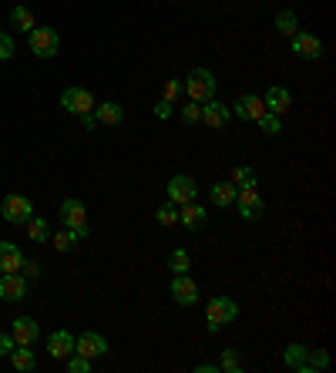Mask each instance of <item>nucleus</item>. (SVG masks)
Here are the masks:
<instances>
[{
  "instance_id": "obj_19",
  "label": "nucleus",
  "mask_w": 336,
  "mask_h": 373,
  "mask_svg": "<svg viewBox=\"0 0 336 373\" xmlns=\"http://www.w3.org/2000/svg\"><path fill=\"white\" fill-rule=\"evenodd\" d=\"M94 118H98V125H121L125 121V108L118 105V101H101V105H94Z\"/></svg>"
},
{
  "instance_id": "obj_37",
  "label": "nucleus",
  "mask_w": 336,
  "mask_h": 373,
  "mask_svg": "<svg viewBox=\"0 0 336 373\" xmlns=\"http://www.w3.org/2000/svg\"><path fill=\"white\" fill-rule=\"evenodd\" d=\"M182 91H185V88H182V81H165V101L175 105V101L182 98Z\"/></svg>"
},
{
  "instance_id": "obj_5",
  "label": "nucleus",
  "mask_w": 336,
  "mask_h": 373,
  "mask_svg": "<svg viewBox=\"0 0 336 373\" xmlns=\"http://www.w3.org/2000/svg\"><path fill=\"white\" fill-rule=\"evenodd\" d=\"M236 206H239V215H243L245 222H259L262 215H266V202H262L259 195V185H243L236 192Z\"/></svg>"
},
{
  "instance_id": "obj_39",
  "label": "nucleus",
  "mask_w": 336,
  "mask_h": 373,
  "mask_svg": "<svg viewBox=\"0 0 336 373\" xmlns=\"http://www.w3.org/2000/svg\"><path fill=\"white\" fill-rule=\"evenodd\" d=\"M17 347V340L14 333H0V356H10V350Z\"/></svg>"
},
{
  "instance_id": "obj_35",
  "label": "nucleus",
  "mask_w": 336,
  "mask_h": 373,
  "mask_svg": "<svg viewBox=\"0 0 336 373\" xmlns=\"http://www.w3.org/2000/svg\"><path fill=\"white\" fill-rule=\"evenodd\" d=\"M182 121H185V125H199V121H202V105L185 101V105H182Z\"/></svg>"
},
{
  "instance_id": "obj_17",
  "label": "nucleus",
  "mask_w": 336,
  "mask_h": 373,
  "mask_svg": "<svg viewBox=\"0 0 336 373\" xmlns=\"http://www.w3.org/2000/svg\"><path fill=\"white\" fill-rule=\"evenodd\" d=\"M229 118H232V112H229V105H222L219 98H212V101L202 105V121H206L208 128H225Z\"/></svg>"
},
{
  "instance_id": "obj_28",
  "label": "nucleus",
  "mask_w": 336,
  "mask_h": 373,
  "mask_svg": "<svg viewBox=\"0 0 336 373\" xmlns=\"http://www.w3.org/2000/svg\"><path fill=\"white\" fill-rule=\"evenodd\" d=\"M276 31H280L282 38H293V34L299 31L296 14H293V10H280V14H276Z\"/></svg>"
},
{
  "instance_id": "obj_18",
  "label": "nucleus",
  "mask_w": 336,
  "mask_h": 373,
  "mask_svg": "<svg viewBox=\"0 0 336 373\" xmlns=\"http://www.w3.org/2000/svg\"><path fill=\"white\" fill-rule=\"evenodd\" d=\"M47 353L54 356V360H64L68 353H75V336L68 333V330H54V333L47 336Z\"/></svg>"
},
{
  "instance_id": "obj_10",
  "label": "nucleus",
  "mask_w": 336,
  "mask_h": 373,
  "mask_svg": "<svg viewBox=\"0 0 336 373\" xmlns=\"http://www.w3.org/2000/svg\"><path fill=\"white\" fill-rule=\"evenodd\" d=\"M293 54L303 57V61H319L323 57V40L316 34H310V31H296L293 34Z\"/></svg>"
},
{
  "instance_id": "obj_30",
  "label": "nucleus",
  "mask_w": 336,
  "mask_h": 373,
  "mask_svg": "<svg viewBox=\"0 0 336 373\" xmlns=\"http://www.w3.org/2000/svg\"><path fill=\"white\" fill-rule=\"evenodd\" d=\"M256 125L262 128V135H282V118L273 112H262L259 118H256Z\"/></svg>"
},
{
  "instance_id": "obj_31",
  "label": "nucleus",
  "mask_w": 336,
  "mask_h": 373,
  "mask_svg": "<svg viewBox=\"0 0 336 373\" xmlns=\"http://www.w3.org/2000/svg\"><path fill=\"white\" fill-rule=\"evenodd\" d=\"M219 370H225V373H239L243 370V360H239V350H222L219 353Z\"/></svg>"
},
{
  "instance_id": "obj_32",
  "label": "nucleus",
  "mask_w": 336,
  "mask_h": 373,
  "mask_svg": "<svg viewBox=\"0 0 336 373\" xmlns=\"http://www.w3.org/2000/svg\"><path fill=\"white\" fill-rule=\"evenodd\" d=\"M236 188H243V185H256V172L249 165H236L232 168V178H229Z\"/></svg>"
},
{
  "instance_id": "obj_8",
  "label": "nucleus",
  "mask_w": 336,
  "mask_h": 373,
  "mask_svg": "<svg viewBox=\"0 0 336 373\" xmlns=\"http://www.w3.org/2000/svg\"><path fill=\"white\" fill-rule=\"evenodd\" d=\"M94 105H98V101H94V94L88 91V88H64V91H61V108H64V112L68 114H88V112H94Z\"/></svg>"
},
{
  "instance_id": "obj_2",
  "label": "nucleus",
  "mask_w": 336,
  "mask_h": 373,
  "mask_svg": "<svg viewBox=\"0 0 336 373\" xmlns=\"http://www.w3.org/2000/svg\"><path fill=\"white\" fill-rule=\"evenodd\" d=\"M182 88H185L188 101H195V105H206L215 98V75L208 71V68H192L188 77L182 81Z\"/></svg>"
},
{
  "instance_id": "obj_14",
  "label": "nucleus",
  "mask_w": 336,
  "mask_h": 373,
  "mask_svg": "<svg viewBox=\"0 0 336 373\" xmlns=\"http://www.w3.org/2000/svg\"><path fill=\"white\" fill-rule=\"evenodd\" d=\"M229 112L236 114L239 121H256L266 112V105H262L259 94H243V98H236V105H229Z\"/></svg>"
},
{
  "instance_id": "obj_21",
  "label": "nucleus",
  "mask_w": 336,
  "mask_h": 373,
  "mask_svg": "<svg viewBox=\"0 0 336 373\" xmlns=\"http://www.w3.org/2000/svg\"><path fill=\"white\" fill-rule=\"evenodd\" d=\"M24 266V252L14 243H0V273H20Z\"/></svg>"
},
{
  "instance_id": "obj_9",
  "label": "nucleus",
  "mask_w": 336,
  "mask_h": 373,
  "mask_svg": "<svg viewBox=\"0 0 336 373\" xmlns=\"http://www.w3.org/2000/svg\"><path fill=\"white\" fill-rule=\"evenodd\" d=\"M168 293H171V299H175L178 306H195V303H199V282L192 280L188 273H182V276L171 280Z\"/></svg>"
},
{
  "instance_id": "obj_25",
  "label": "nucleus",
  "mask_w": 336,
  "mask_h": 373,
  "mask_svg": "<svg viewBox=\"0 0 336 373\" xmlns=\"http://www.w3.org/2000/svg\"><path fill=\"white\" fill-rule=\"evenodd\" d=\"M168 269H171V276H182V273H188V269H192V256H188L182 245L168 252Z\"/></svg>"
},
{
  "instance_id": "obj_15",
  "label": "nucleus",
  "mask_w": 336,
  "mask_h": 373,
  "mask_svg": "<svg viewBox=\"0 0 336 373\" xmlns=\"http://www.w3.org/2000/svg\"><path fill=\"white\" fill-rule=\"evenodd\" d=\"M206 222H208V208L206 206H199V202H185V206H178V225H182V229L199 232Z\"/></svg>"
},
{
  "instance_id": "obj_27",
  "label": "nucleus",
  "mask_w": 336,
  "mask_h": 373,
  "mask_svg": "<svg viewBox=\"0 0 336 373\" xmlns=\"http://www.w3.org/2000/svg\"><path fill=\"white\" fill-rule=\"evenodd\" d=\"M51 243H54L57 252H75V245L81 243V236H77L75 229H64V232H51Z\"/></svg>"
},
{
  "instance_id": "obj_24",
  "label": "nucleus",
  "mask_w": 336,
  "mask_h": 373,
  "mask_svg": "<svg viewBox=\"0 0 336 373\" xmlns=\"http://www.w3.org/2000/svg\"><path fill=\"white\" fill-rule=\"evenodd\" d=\"M27 236H31V243H51V225H47V219H44V215H31V219H27Z\"/></svg>"
},
{
  "instance_id": "obj_7",
  "label": "nucleus",
  "mask_w": 336,
  "mask_h": 373,
  "mask_svg": "<svg viewBox=\"0 0 336 373\" xmlns=\"http://www.w3.org/2000/svg\"><path fill=\"white\" fill-rule=\"evenodd\" d=\"M0 215H3V222L24 225L31 215H34V206H31V199H27V195H3V202H0Z\"/></svg>"
},
{
  "instance_id": "obj_16",
  "label": "nucleus",
  "mask_w": 336,
  "mask_h": 373,
  "mask_svg": "<svg viewBox=\"0 0 336 373\" xmlns=\"http://www.w3.org/2000/svg\"><path fill=\"white\" fill-rule=\"evenodd\" d=\"M262 105H266V112L282 118V114L293 108V94H289V88H282V84H273V88L266 91V98H262Z\"/></svg>"
},
{
  "instance_id": "obj_6",
  "label": "nucleus",
  "mask_w": 336,
  "mask_h": 373,
  "mask_svg": "<svg viewBox=\"0 0 336 373\" xmlns=\"http://www.w3.org/2000/svg\"><path fill=\"white\" fill-rule=\"evenodd\" d=\"M27 44H31V54L51 61V57L57 54V47H61V38H57L54 27H34V31L27 34Z\"/></svg>"
},
{
  "instance_id": "obj_13",
  "label": "nucleus",
  "mask_w": 336,
  "mask_h": 373,
  "mask_svg": "<svg viewBox=\"0 0 336 373\" xmlns=\"http://www.w3.org/2000/svg\"><path fill=\"white\" fill-rule=\"evenodd\" d=\"M10 333H14V340H17L20 347H34L40 340V326L34 317H17V319H10Z\"/></svg>"
},
{
  "instance_id": "obj_40",
  "label": "nucleus",
  "mask_w": 336,
  "mask_h": 373,
  "mask_svg": "<svg viewBox=\"0 0 336 373\" xmlns=\"http://www.w3.org/2000/svg\"><path fill=\"white\" fill-rule=\"evenodd\" d=\"M20 273H24L27 280H38V276H40V266H38V262H31V259H24V266H20Z\"/></svg>"
},
{
  "instance_id": "obj_36",
  "label": "nucleus",
  "mask_w": 336,
  "mask_h": 373,
  "mask_svg": "<svg viewBox=\"0 0 336 373\" xmlns=\"http://www.w3.org/2000/svg\"><path fill=\"white\" fill-rule=\"evenodd\" d=\"M14 57V38L0 31V61H10Z\"/></svg>"
},
{
  "instance_id": "obj_26",
  "label": "nucleus",
  "mask_w": 336,
  "mask_h": 373,
  "mask_svg": "<svg viewBox=\"0 0 336 373\" xmlns=\"http://www.w3.org/2000/svg\"><path fill=\"white\" fill-rule=\"evenodd\" d=\"M10 24H14L17 31H24V34H31V31L38 27V20H34V14H31V7H14V10H10Z\"/></svg>"
},
{
  "instance_id": "obj_33",
  "label": "nucleus",
  "mask_w": 336,
  "mask_h": 373,
  "mask_svg": "<svg viewBox=\"0 0 336 373\" xmlns=\"http://www.w3.org/2000/svg\"><path fill=\"white\" fill-rule=\"evenodd\" d=\"M64 360H68V373H91V367H94L91 360L81 353H68Z\"/></svg>"
},
{
  "instance_id": "obj_12",
  "label": "nucleus",
  "mask_w": 336,
  "mask_h": 373,
  "mask_svg": "<svg viewBox=\"0 0 336 373\" xmlns=\"http://www.w3.org/2000/svg\"><path fill=\"white\" fill-rule=\"evenodd\" d=\"M27 296V276L24 273H0V299L17 303Z\"/></svg>"
},
{
  "instance_id": "obj_3",
  "label": "nucleus",
  "mask_w": 336,
  "mask_h": 373,
  "mask_svg": "<svg viewBox=\"0 0 336 373\" xmlns=\"http://www.w3.org/2000/svg\"><path fill=\"white\" fill-rule=\"evenodd\" d=\"M57 215H61L64 229H75L81 239H88V236H91V225H88V206H84L81 199H64Z\"/></svg>"
},
{
  "instance_id": "obj_34",
  "label": "nucleus",
  "mask_w": 336,
  "mask_h": 373,
  "mask_svg": "<svg viewBox=\"0 0 336 373\" xmlns=\"http://www.w3.org/2000/svg\"><path fill=\"white\" fill-rule=\"evenodd\" d=\"M330 367V353L326 350H310V360H306V370L316 373V370H326Z\"/></svg>"
},
{
  "instance_id": "obj_4",
  "label": "nucleus",
  "mask_w": 336,
  "mask_h": 373,
  "mask_svg": "<svg viewBox=\"0 0 336 373\" xmlns=\"http://www.w3.org/2000/svg\"><path fill=\"white\" fill-rule=\"evenodd\" d=\"M165 199L171 206H185V202H195L199 199V182L192 178V175H171L165 185Z\"/></svg>"
},
{
  "instance_id": "obj_20",
  "label": "nucleus",
  "mask_w": 336,
  "mask_h": 373,
  "mask_svg": "<svg viewBox=\"0 0 336 373\" xmlns=\"http://www.w3.org/2000/svg\"><path fill=\"white\" fill-rule=\"evenodd\" d=\"M236 192H239V188L232 185L229 178H225V182H215V185L208 188V202L215 208H229V206H236Z\"/></svg>"
},
{
  "instance_id": "obj_23",
  "label": "nucleus",
  "mask_w": 336,
  "mask_h": 373,
  "mask_svg": "<svg viewBox=\"0 0 336 373\" xmlns=\"http://www.w3.org/2000/svg\"><path fill=\"white\" fill-rule=\"evenodd\" d=\"M7 360H10V367H14V370H20V373H31L34 367H38V356H34V350H31V347H20V343L10 350V356H7Z\"/></svg>"
},
{
  "instance_id": "obj_29",
  "label": "nucleus",
  "mask_w": 336,
  "mask_h": 373,
  "mask_svg": "<svg viewBox=\"0 0 336 373\" xmlns=\"http://www.w3.org/2000/svg\"><path fill=\"white\" fill-rule=\"evenodd\" d=\"M155 222L165 225V229H168V225H178V206H171V202L165 199L162 206L155 208Z\"/></svg>"
},
{
  "instance_id": "obj_22",
  "label": "nucleus",
  "mask_w": 336,
  "mask_h": 373,
  "mask_svg": "<svg viewBox=\"0 0 336 373\" xmlns=\"http://www.w3.org/2000/svg\"><path fill=\"white\" fill-rule=\"evenodd\" d=\"M306 360H310V347H303V343H289L286 353H282V363H286L289 370H299V373H310L306 370Z\"/></svg>"
},
{
  "instance_id": "obj_41",
  "label": "nucleus",
  "mask_w": 336,
  "mask_h": 373,
  "mask_svg": "<svg viewBox=\"0 0 336 373\" xmlns=\"http://www.w3.org/2000/svg\"><path fill=\"white\" fill-rule=\"evenodd\" d=\"M77 118H81V128H84V131H94V128H98V118H94L91 112H88V114H77Z\"/></svg>"
},
{
  "instance_id": "obj_11",
  "label": "nucleus",
  "mask_w": 336,
  "mask_h": 373,
  "mask_svg": "<svg viewBox=\"0 0 336 373\" xmlns=\"http://www.w3.org/2000/svg\"><path fill=\"white\" fill-rule=\"evenodd\" d=\"M75 353L88 356V360H98V356L108 353V340L101 333H94V330H84V333L75 340Z\"/></svg>"
},
{
  "instance_id": "obj_42",
  "label": "nucleus",
  "mask_w": 336,
  "mask_h": 373,
  "mask_svg": "<svg viewBox=\"0 0 336 373\" xmlns=\"http://www.w3.org/2000/svg\"><path fill=\"white\" fill-rule=\"evenodd\" d=\"M195 373H219V363H212V360H202V363H195Z\"/></svg>"
},
{
  "instance_id": "obj_38",
  "label": "nucleus",
  "mask_w": 336,
  "mask_h": 373,
  "mask_svg": "<svg viewBox=\"0 0 336 373\" xmlns=\"http://www.w3.org/2000/svg\"><path fill=\"white\" fill-rule=\"evenodd\" d=\"M171 114H175V105H171V101H165V98H162V101H158V105H155V118H158V121H168V118H171Z\"/></svg>"
},
{
  "instance_id": "obj_1",
  "label": "nucleus",
  "mask_w": 336,
  "mask_h": 373,
  "mask_svg": "<svg viewBox=\"0 0 336 373\" xmlns=\"http://www.w3.org/2000/svg\"><path fill=\"white\" fill-rule=\"evenodd\" d=\"M236 317H239V303L232 296H212L206 306V326L208 333L215 336L219 330H222L225 323H236Z\"/></svg>"
}]
</instances>
